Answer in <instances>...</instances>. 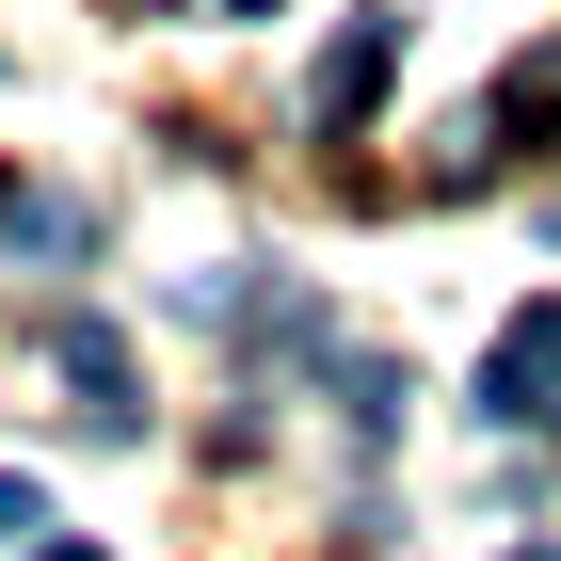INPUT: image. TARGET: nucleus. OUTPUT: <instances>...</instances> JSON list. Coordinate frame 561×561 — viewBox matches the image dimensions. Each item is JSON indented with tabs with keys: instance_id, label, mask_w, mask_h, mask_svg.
I'll list each match as a JSON object with an SVG mask.
<instances>
[{
	"instance_id": "obj_2",
	"label": "nucleus",
	"mask_w": 561,
	"mask_h": 561,
	"mask_svg": "<svg viewBox=\"0 0 561 561\" xmlns=\"http://www.w3.org/2000/svg\"><path fill=\"white\" fill-rule=\"evenodd\" d=\"M48 353H65V386H81V433H113V449H129V433H145V386H129V353H113V321H81V305H65V321H48Z\"/></svg>"
},
{
	"instance_id": "obj_5",
	"label": "nucleus",
	"mask_w": 561,
	"mask_h": 561,
	"mask_svg": "<svg viewBox=\"0 0 561 561\" xmlns=\"http://www.w3.org/2000/svg\"><path fill=\"white\" fill-rule=\"evenodd\" d=\"M0 241L16 257H96V209L81 193H0Z\"/></svg>"
},
{
	"instance_id": "obj_7",
	"label": "nucleus",
	"mask_w": 561,
	"mask_h": 561,
	"mask_svg": "<svg viewBox=\"0 0 561 561\" xmlns=\"http://www.w3.org/2000/svg\"><path fill=\"white\" fill-rule=\"evenodd\" d=\"M225 16H273V0H225Z\"/></svg>"
},
{
	"instance_id": "obj_6",
	"label": "nucleus",
	"mask_w": 561,
	"mask_h": 561,
	"mask_svg": "<svg viewBox=\"0 0 561 561\" xmlns=\"http://www.w3.org/2000/svg\"><path fill=\"white\" fill-rule=\"evenodd\" d=\"M16 529H33V481H0V546H16Z\"/></svg>"
},
{
	"instance_id": "obj_1",
	"label": "nucleus",
	"mask_w": 561,
	"mask_h": 561,
	"mask_svg": "<svg viewBox=\"0 0 561 561\" xmlns=\"http://www.w3.org/2000/svg\"><path fill=\"white\" fill-rule=\"evenodd\" d=\"M466 417H497V433H546V417H561V305H529L514 337L481 353V386H466Z\"/></svg>"
},
{
	"instance_id": "obj_3",
	"label": "nucleus",
	"mask_w": 561,
	"mask_h": 561,
	"mask_svg": "<svg viewBox=\"0 0 561 561\" xmlns=\"http://www.w3.org/2000/svg\"><path fill=\"white\" fill-rule=\"evenodd\" d=\"M386 65H401V16H353V33L321 48V81H305V113H321V129H369V113H386Z\"/></svg>"
},
{
	"instance_id": "obj_4",
	"label": "nucleus",
	"mask_w": 561,
	"mask_h": 561,
	"mask_svg": "<svg viewBox=\"0 0 561 561\" xmlns=\"http://www.w3.org/2000/svg\"><path fill=\"white\" fill-rule=\"evenodd\" d=\"M321 401H337L353 449H386V433H401V369H386V353H321Z\"/></svg>"
}]
</instances>
